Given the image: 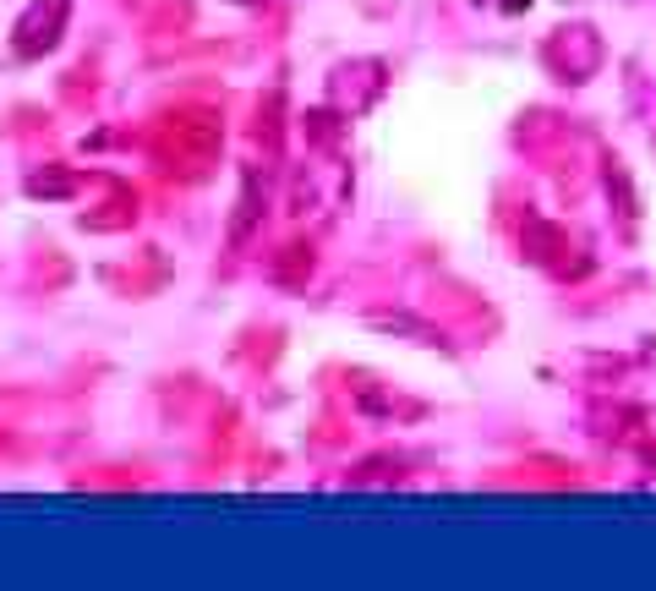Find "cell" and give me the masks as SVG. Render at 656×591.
Instances as JSON below:
<instances>
[{
    "label": "cell",
    "mask_w": 656,
    "mask_h": 591,
    "mask_svg": "<svg viewBox=\"0 0 656 591\" xmlns=\"http://www.w3.org/2000/svg\"><path fill=\"white\" fill-rule=\"evenodd\" d=\"M61 28H66V0H33V6L17 17L11 50L17 55H44V50L61 44Z\"/></svg>",
    "instance_id": "cell-1"
}]
</instances>
